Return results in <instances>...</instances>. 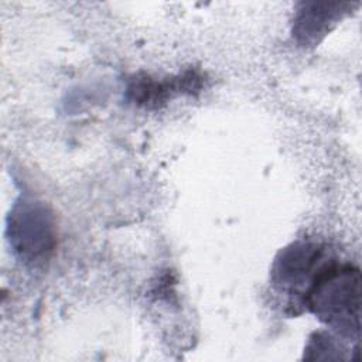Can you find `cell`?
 Masks as SVG:
<instances>
[{
    "mask_svg": "<svg viewBox=\"0 0 362 362\" xmlns=\"http://www.w3.org/2000/svg\"><path fill=\"white\" fill-rule=\"evenodd\" d=\"M202 76L195 71L168 78L165 81L154 79L148 75L133 76L127 86L129 99L144 107H160L168 99L181 93L198 92L202 86Z\"/></svg>",
    "mask_w": 362,
    "mask_h": 362,
    "instance_id": "obj_3",
    "label": "cell"
},
{
    "mask_svg": "<svg viewBox=\"0 0 362 362\" xmlns=\"http://www.w3.org/2000/svg\"><path fill=\"white\" fill-rule=\"evenodd\" d=\"M325 260V250L320 245H291L276 259L274 284L281 290H287L290 296H296V300L303 304L307 290L328 263Z\"/></svg>",
    "mask_w": 362,
    "mask_h": 362,
    "instance_id": "obj_2",
    "label": "cell"
},
{
    "mask_svg": "<svg viewBox=\"0 0 362 362\" xmlns=\"http://www.w3.org/2000/svg\"><path fill=\"white\" fill-rule=\"evenodd\" d=\"M361 274L352 264L327 263L307 290L303 305L321 321L352 335L359 331Z\"/></svg>",
    "mask_w": 362,
    "mask_h": 362,
    "instance_id": "obj_1",
    "label": "cell"
}]
</instances>
